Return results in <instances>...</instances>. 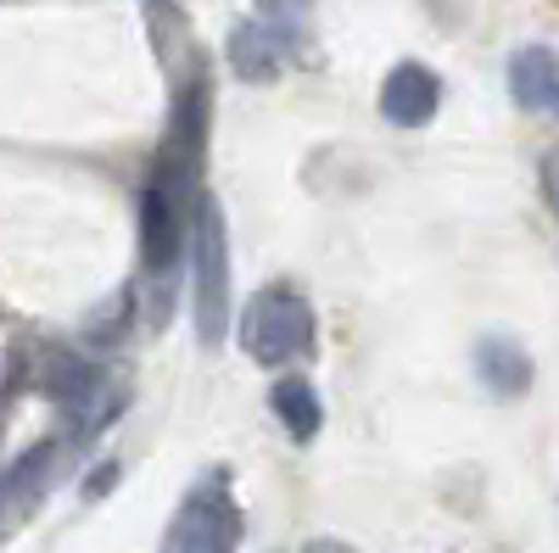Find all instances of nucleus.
<instances>
[{"label": "nucleus", "instance_id": "f257e3e1", "mask_svg": "<svg viewBox=\"0 0 559 553\" xmlns=\"http://www.w3.org/2000/svg\"><path fill=\"white\" fill-rule=\"evenodd\" d=\"M313 341H319L313 308H308L297 291H286V286L258 291V297L247 302V313H241V347H247L258 363H269V369L302 363V358L313 352Z\"/></svg>", "mask_w": 559, "mask_h": 553}, {"label": "nucleus", "instance_id": "f03ea898", "mask_svg": "<svg viewBox=\"0 0 559 553\" xmlns=\"http://www.w3.org/2000/svg\"><path fill=\"white\" fill-rule=\"evenodd\" d=\"M302 45V7L297 0H263V7L229 34V68L241 79H274Z\"/></svg>", "mask_w": 559, "mask_h": 553}, {"label": "nucleus", "instance_id": "7ed1b4c3", "mask_svg": "<svg viewBox=\"0 0 559 553\" xmlns=\"http://www.w3.org/2000/svg\"><path fill=\"white\" fill-rule=\"evenodd\" d=\"M236 542H241V509L218 476L185 497L163 531V553H236Z\"/></svg>", "mask_w": 559, "mask_h": 553}, {"label": "nucleus", "instance_id": "20e7f679", "mask_svg": "<svg viewBox=\"0 0 559 553\" xmlns=\"http://www.w3.org/2000/svg\"><path fill=\"white\" fill-rule=\"evenodd\" d=\"M229 325V247H224V218L213 202L197 207V330L207 347L224 341Z\"/></svg>", "mask_w": 559, "mask_h": 553}, {"label": "nucleus", "instance_id": "39448f33", "mask_svg": "<svg viewBox=\"0 0 559 553\" xmlns=\"http://www.w3.org/2000/svg\"><path fill=\"white\" fill-rule=\"evenodd\" d=\"M179 247H185V224H179L168 179L157 173L146 191H140V252H146V268L152 274H168L179 263Z\"/></svg>", "mask_w": 559, "mask_h": 553}, {"label": "nucleus", "instance_id": "423d86ee", "mask_svg": "<svg viewBox=\"0 0 559 553\" xmlns=\"http://www.w3.org/2000/svg\"><path fill=\"white\" fill-rule=\"evenodd\" d=\"M442 107V79L426 68V62H397L381 84V112L386 123L397 129H419V123H431Z\"/></svg>", "mask_w": 559, "mask_h": 553}, {"label": "nucleus", "instance_id": "0eeeda50", "mask_svg": "<svg viewBox=\"0 0 559 553\" xmlns=\"http://www.w3.org/2000/svg\"><path fill=\"white\" fill-rule=\"evenodd\" d=\"M509 89H515V107L554 112V101H559V57L548 51V45L515 51V62H509Z\"/></svg>", "mask_w": 559, "mask_h": 553}, {"label": "nucleus", "instance_id": "6e6552de", "mask_svg": "<svg viewBox=\"0 0 559 553\" xmlns=\"http://www.w3.org/2000/svg\"><path fill=\"white\" fill-rule=\"evenodd\" d=\"M45 392H51L62 408L84 413L90 402H96V392H102V375L90 363H79L73 352H51V363H45Z\"/></svg>", "mask_w": 559, "mask_h": 553}, {"label": "nucleus", "instance_id": "1a4fd4ad", "mask_svg": "<svg viewBox=\"0 0 559 553\" xmlns=\"http://www.w3.org/2000/svg\"><path fill=\"white\" fill-rule=\"evenodd\" d=\"M476 369H481V381H487L498 397H521V392L532 386V358H526L515 341H481Z\"/></svg>", "mask_w": 559, "mask_h": 553}, {"label": "nucleus", "instance_id": "9d476101", "mask_svg": "<svg viewBox=\"0 0 559 553\" xmlns=\"http://www.w3.org/2000/svg\"><path fill=\"white\" fill-rule=\"evenodd\" d=\"M269 408L280 413V425H286L297 442H308V436L319 431V397H313V386H308L302 375L274 381V397H269Z\"/></svg>", "mask_w": 559, "mask_h": 553}, {"label": "nucleus", "instance_id": "9b49d317", "mask_svg": "<svg viewBox=\"0 0 559 553\" xmlns=\"http://www.w3.org/2000/svg\"><path fill=\"white\" fill-rule=\"evenodd\" d=\"M543 191H548V207L559 213V152L543 157Z\"/></svg>", "mask_w": 559, "mask_h": 553}, {"label": "nucleus", "instance_id": "f8f14e48", "mask_svg": "<svg viewBox=\"0 0 559 553\" xmlns=\"http://www.w3.org/2000/svg\"><path fill=\"white\" fill-rule=\"evenodd\" d=\"M302 553H358V548H347V542H336V537H319V542H308Z\"/></svg>", "mask_w": 559, "mask_h": 553}]
</instances>
